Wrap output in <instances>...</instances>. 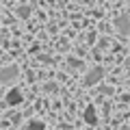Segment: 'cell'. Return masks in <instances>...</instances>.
Instances as JSON below:
<instances>
[{"instance_id":"2","label":"cell","mask_w":130,"mask_h":130,"mask_svg":"<svg viewBox=\"0 0 130 130\" xmlns=\"http://www.w3.org/2000/svg\"><path fill=\"white\" fill-rule=\"evenodd\" d=\"M15 76H18V67H15V65L2 67V70H0V83H11Z\"/></svg>"},{"instance_id":"7","label":"cell","mask_w":130,"mask_h":130,"mask_svg":"<svg viewBox=\"0 0 130 130\" xmlns=\"http://www.w3.org/2000/svg\"><path fill=\"white\" fill-rule=\"evenodd\" d=\"M18 13L22 15V18H26V15L30 13V9H28V7H20V9H18Z\"/></svg>"},{"instance_id":"5","label":"cell","mask_w":130,"mask_h":130,"mask_svg":"<svg viewBox=\"0 0 130 130\" xmlns=\"http://www.w3.org/2000/svg\"><path fill=\"white\" fill-rule=\"evenodd\" d=\"M85 121H87V124H98V113H95V106H93V104H89L87 108H85Z\"/></svg>"},{"instance_id":"8","label":"cell","mask_w":130,"mask_h":130,"mask_svg":"<svg viewBox=\"0 0 130 130\" xmlns=\"http://www.w3.org/2000/svg\"><path fill=\"white\" fill-rule=\"evenodd\" d=\"M100 91H102V93H108V95H111V93H113V87H100Z\"/></svg>"},{"instance_id":"6","label":"cell","mask_w":130,"mask_h":130,"mask_svg":"<svg viewBox=\"0 0 130 130\" xmlns=\"http://www.w3.org/2000/svg\"><path fill=\"white\" fill-rule=\"evenodd\" d=\"M28 130H46V124L43 121H28Z\"/></svg>"},{"instance_id":"1","label":"cell","mask_w":130,"mask_h":130,"mask_svg":"<svg viewBox=\"0 0 130 130\" xmlns=\"http://www.w3.org/2000/svg\"><path fill=\"white\" fill-rule=\"evenodd\" d=\"M102 76H104V70H102V67H95V70H91L87 76H85V85H87V87H91V85L100 83V80H102Z\"/></svg>"},{"instance_id":"4","label":"cell","mask_w":130,"mask_h":130,"mask_svg":"<svg viewBox=\"0 0 130 130\" xmlns=\"http://www.w3.org/2000/svg\"><path fill=\"white\" fill-rule=\"evenodd\" d=\"M22 102V91H20L18 87H13L9 93H7V104H11V106H15V104Z\"/></svg>"},{"instance_id":"3","label":"cell","mask_w":130,"mask_h":130,"mask_svg":"<svg viewBox=\"0 0 130 130\" xmlns=\"http://www.w3.org/2000/svg\"><path fill=\"white\" fill-rule=\"evenodd\" d=\"M115 28L121 32V35H128V32H130V20L126 18V15L117 18V20H115Z\"/></svg>"}]
</instances>
